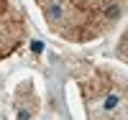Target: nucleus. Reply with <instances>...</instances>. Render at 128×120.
Masks as SVG:
<instances>
[{
    "label": "nucleus",
    "mask_w": 128,
    "mask_h": 120,
    "mask_svg": "<svg viewBox=\"0 0 128 120\" xmlns=\"http://www.w3.org/2000/svg\"><path fill=\"white\" fill-rule=\"evenodd\" d=\"M80 84L87 120H128V79L100 69Z\"/></svg>",
    "instance_id": "f03ea898"
},
{
    "label": "nucleus",
    "mask_w": 128,
    "mask_h": 120,
    "mask_svg": "<svg viewBox=\"0 0 128 120\" xmlns=\"http://www.w3.org/2000/svg\"><path fill=\"white\" fill-rule=\"evenodd\" d=\"M26 38V20L10 0H0V61L10 56Z\"/></svg>",
    "instance_id": "7ed1b4c3"
},
{
    "label": "nucleus",
    "mask_w": 128,
    "mask_h": 120,
    "mask_svg": "<svg viewBox=\"0 0 128 120\" xmlns=\"http://www.w3.org/2000/svg\"><path fill=\"white\" fill-rule=\"evenodd\" d=\"M49 28L64 41L84 43L110 31L128 0H36Z\"/></svg>",
    "instance_id": "f257e3e1"
},
{
    "label": "nucleus",
    "mask_w": 128,
    "mask_h": 120,
    "mask_svg": "<svg viewBox=\"0 0 128 120\" xmlns=\"http://www.w3.org/2000/svg\"><path fill=\"white\" fill-rule=\"evenodd\" d=\"M118 56H120L123 61H128V31L123 33V38H120V43H118Z\"/></svg>",
    "instance_id": "20e7f679"
}]
</instances>
